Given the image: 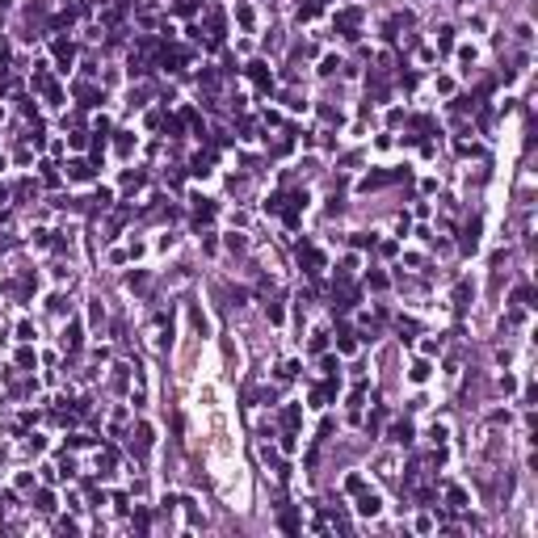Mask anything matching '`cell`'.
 I'll list each match as a JSON object with an SVG mask.
<instances>
[{"label": "cell", "instance_id": "1", "mask_svg": "<svg viewBox=\"0 0 538 538\" xmlns=\"http://www.w3.org/2000/svg\"><path fill=\"white\" fill-rule=\"evenodd\" d=\"M391 442H412V429L408 425H395L391 429Z\"/></svg>", "mask_w": 538, "mask_h": 538}, {"label": "cell", "instance_id": "2", "mask_svg": "<svg viewBox=\"0 0 538 538\" xmlns=\"http://www.w3.org/2000/svg\"><path fill=\"white\" fill-rule=\"evenodd\" d=\"M358 509H361V513H378V496H361Z\"/></svg>", "mask_w": 538, "mask_h": 538}, {"label": "cell", "instance_id": "3", "mask_svg": "<svg viewBox=\"0 0 538 538\" xmlns=\"http://www.w3.org/2000/svg\"><path fill=\"white\" fill-rule=\"evenodd\" d=\"M89 173H93L89 164H72V177H76V181H84V177H89Z\"/></svg>", "mask_w": 538, "mask_h": 538}]
</instances>
